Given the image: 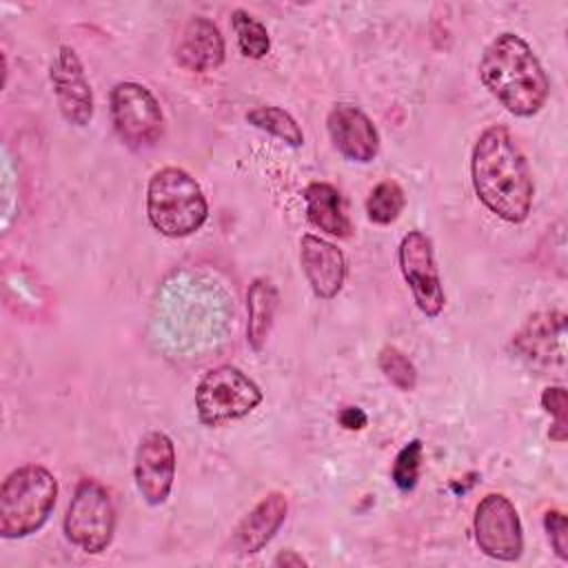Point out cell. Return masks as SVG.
Masks as SVG:
<instances>
[{"label":"cell","mask_w":568,"mask_h":568,"mask_svg":"<svg viewBox=\"0 0 568 568\" xmlns=\"http://www.w3.org/2000/svg\"><path fill=\"white\" fill-rule=\"evenodd\" d=\"M470 182L479 202L508 224L528 220L535 184L528 162L504 124L486 126L470 153Z\"/></svg>","instance_id":"1"},{"label":"cell","mask_w":568,"mask_h":568,"mask_svg":"<svg viewBox=\"0 0 568 568\" xmlns=\"http://www.w3.org/2000/svg\"><path fill=\"white\" fill-rule=\"evenodd\" d=\"M484 89L513 115L539 113L550 93V80L532 47L517 33L504 31L493 38L479 60Z\"/></svg>","instance_id":"2"},{"label":"cell","mask_w":568,"mask_h":568,"mask_svg":"<svg viewBox=\"0 0 568 568\" xmlns=\"http://www.w3.org/2000/svg\"><path fill=\"white\" fill-rule=\"evenodd\" d=\"M146 217L160 235L180 240L204 226L209 202L191 173L180 166H164L149 178Z\"/></svg>","instance_id":"3"},{"label":"cell","mask_w":568,"mask_h":568,"mask_svg":"<svg viewBox=\"0 0 568 568\" xmlns=\"http://www.w3.org/2000/svg\"><path fill=\"white\" fill-rule=\"evenodd\" d=\"M58 479L42 464L11 470L0 488V537L24 539L38 532L58 501Z\"/></svg>","instance_id":"4"},{"label":"cell","mask_w":568,"mask_h":568,"mask_svg":"<svg viewBox=\"0 0 568 568\" xmlns=\"http://www.w3.org/2000/svg\"><path fill=\"white\" fill-rule=\"evenodd\" d=\"M264 399L262 388L237 366L209 368L195 386V410L204 426H222L253 413Z\"/></svg>","instance_id":"5"},{"label":"cell","mask_w":568,"mask_h":568,"mask_svg":"<svg viewBox=\"0 0 568 568\" xmlns=\"http://www.w3.org/2000/svg\"><path fill=\"white\" fill-rule=\"evenodd\" d=\"M115 535L111 493L93 477L78 481L64 515V537L87 555L104 552Z\"/></svg>","instance_id":"6"},{"label":"cell","mask_w":568,"mask_h":568,"mask_svg":"<svg viewBox=\"0 0 568 568\" xmlns=\"http://www.w3.org/2000/svg\"><path fill=\"white\" fill-rule=\"evenodd\" d=\"M111 122L131 151L153 149L164 133V113L155 95L140 82L124 80L109 93Z\"/></svg>","instance_id":"7"},{"label":"cell","mask_w":568,"mask_h":568,"mask_svg":"<svg viewBox=\"0 0 568 568\" xmlns=\"http://www.w3.org/2000/svg\"><path fill=\"white\" fill-rule=\"evenodd\" d=\"M473 532L479 550L497 561H517L524 552V528L517 508L501 493H488L475 508Z\"/></svg>","instance_id":"8"},{"label":"cell","mask_w":568,"mask_h":568,"mask_svg":"<svg viewBox=\"0 0 568 568\" xmlns=\"http://www.w3.org/2000/svg\"><path fill=\"white\" fill-rule=\"evenodd\" d=\"M397 264L417 308L430 320L437 317L446 306V293L430 237L422 231H408L397 246Z\"/></svg>","instance_id":"9"},{"label":"cell","mask_w":568,"mask_h":568,"mask_svg":"<svg viewBox=\"0 0 568 568\" xmlns=\"http://www.w3.org/2000/svg\"><path fill=\"white\" fill-rule=\"evenodd\" d=\"M135 488L149 506H162L175 481V444L164 430L146 433L133 459Z\"/></svg>","instance_id":"10"},{"label":"cell","mask_w":568,"mask_h":568,"mask_svg":"<svg viewBox=\"0 0 568 568\" xmlns=\"http://www.w3.org/2000/svg\"><path fill=\"white\" fill-rule=\"evenodd\" d=\"M513 351L532 368L564 366L566 315L561 311L532 313L513 335Z\"/></svg>","instance_id":"11"},{"label":"cell","mask_w":568,"mask_h":568,"mask_svg":"<svg viewBox=\"0 0 568 568\" xmlns=\"http://www.w3.org/2000/svg\"><path fill=\"white\" fill-rule=\"evenodd\" d=\"M49 75L62 118L73 126H87L93 118V91L78 53L62 44Z\"/></svg>","instance_id":"12"},{"label":"cell","mask_w":568,"mask_h":568,"mask_svg":"<svg viewBox=\"0 0 568 568\" xmlns=\"http://www.w3.org/2000/svg\"><path fill=\"white\" fill-rule=\"evenodd\" d=\"M326 131L333 149L359 164H368L379 153V133L373 120L355 104L339 102L326 115Z\"/></svg>","instance_id":"13"},{"label":"cell","mask_w":568,"mask_h":568,"mask_svg":"<svg viewBox=\"0 0 568 568\" xmlns=\"http://www.w3.org/2000/svg\"><path fill=\"white\" fill-rule=\"evenodd\" d=\"M302 273L320 300H333L346 282V257L333 242L306 233L300 240Z\"/></svg>","instance_id":"14"},{"label":"cell","mask_w":568,"mask_h":568,"mask_svg":"<svg viewBox=\"0 0 568 568\" xmlns=\"http://www.w3.org/2000/svg\"><path fill=\"white\" fill-rule=\"evenodd\" d=\"M288 513V499L280 490L264 495L233 528L229 550L235 555L260 552L282 528Z\"/></svg>","instance_id":"15"},{"label":"cell","mask_w":568,"mask_h":568,"mask_svg":"<svg viewBox=\"0 0 568 568\" xmlns=\"http://www.w3.org/2000/svg\"><path fill=\"white\" fill-rule=\"evenodd\" d=\"M226 44L217 24L204 16L191 18L178 33L175 62L184 71L209 73L224 62Z\"/></svg>","instance_id":"16"},{"label":"cell","mask_w":568,"mask_h":568,"mask_svg":"<svg viewBox=\"0 0 568 568\" xmlns=\"http://www.w3.org/2000/svg\"><path fill=\"white\" fill-rule=\"evenodd\" d=\"M304 202L306 217L315 229L333 237H351L353 226L337 186L328 182H311L304 189Z\"/></svg>","instance_id":"17"},{"label":"cell","mask_w":568,"mask_h":568,"mask_svg":"<svg viewBox=\"0 0 568 568\" xmlns=\"http://www.w3.org/2000/svg\"><path fill=\"white\" fill-rule=\"evenodd\" d=\"M280 306V291L268 277H253L246 288V342L260 353L271 335L275 313Z\"/></svg>","instance_id":"18"},{"label":"cell","mask_w":568,"mask_h":568,"mask_svg":"<svg viewBox=\"0 0 568 568\" xmlns=\"http://www.w3.org/2000/svg\"><path fill=\"white\" fill-rule=\"evenodd\" d=\"M246 122L253 124L260 131H266L273 138H280L282 142L300 149L304 144V131L297 124V120L280 109V106H271V104H260L246 111Z\"/></svg>","instance_id":"19"},{"label":"cell","mask_w":568,"mask_h":568,"mask_svg":"<svg viewBox=\"0 0 568 568\" xmlns=\"http://www.w3.org/2000/svg\"><path fill=\"white\" fill-rule=\"evenodd\" d=\"M404 206H406V193L399 186V182L390 178L377 182L366 197V215L373 224H379V226L393 224L402 215Z\"/></svg>","instance_id":"20"},{"label":"cell","mask_w":568,"mask_h":568,"mask_svg":"<svg viewBox=\"0 0 568 568\" xmlns=\"http://www.w3.org/2000/svg\"><path fill=\"white\" fill-rule=\"evenodd\" d=\"M231 24H233L235 40H237L242 55H246L251 60H260L268 53V49H271L268 31L255 16H251L244 9H235L231 13Z\"/></svg>","instance_id":"21"},{"label":"cell","mask_w":568,"mask_h":568,"mask_svg":"<svg viewBox=\"0 0 568 568\" xmlns=\"http://www.w3.org/2000/svg\"><path fill=\"white\" fill-rule=\"evenodd\" d=\"M377 366L382 371V375L386 377V382H390L397 390L410 393L417 386V368L413 364V359L399 351L393 344L382 346V351L377 353Z\"/></svg>","instance_id":"22"},{"label":"cell","mask_w":568,"mask_h":568,"mask_svg":"<svg viewBox=\"0 0 568 568\" xmlns=\"http://www.w3.org/2000/svg\"><path fill=\"white\" fill-rule=\"evenodd\" d=\"M422 459H424L422 439H410L406 446H402V450L397 453V457L393 462V470H390V479L399 490L408 493L417 486Z\"/></svg>","instance_id":"23"},{"label":"cell","mask_w":568,"mask_h":568,"mask_svg":"<svg viewBox=\"0 0 568 568\" xmlns=\"http://www.w3.org/2000/svg\"><path fill=\"white\" fill-rule=\"evenodd\" d=\"M541 406L552 417L548 437L552 442H566L568 437V397L564 386H548L541 393Z\"/></svg>","instance_id":"24"},{"label":"cell","mask_w":568,"mask_h":568,"mask_svg":"<svg viewBox=\"0 0 568 568\" xmlns=\"http://www.w3.org/2000/svg\"><path fill=\"white\" fill-rule=\"evenodd\" d=\"M544 528H546V535H548V541H550L555 555L561 561H568V521H566V515L557 508L546 510Z\"/></svg>","instance_id":"25"},{"label":"cell","mask_w":568,"mask_h":568,"mask_svg":"<svg viewBox=\"0 0 568 568\" xmlns=\"http://www.w3.org/2000/svg\"><path fill=\"white\" fill-rule=\"evenodd\" d=\"M337 422H339L346 430H362V428H366L368 417H366V413H364L362 408H357V406H346V408L339 410Z\"/></svg>","instance_id":"26"},{"label":"cell","mask_w":568,"mask_h":568,"mask_svg":"<svg viewBox=\"0 0 568 568\" xmlns=\"http://www.w3.org/2000/svg\"><path fill=\"white\" fill-rule=\"evenodd\" d=\"M273 566H284V568H288V566H308V561L302 557V555H297L295 550H284V552H280L275 559H273Z\"/></svg>","instance_id":"27"}]
</instances>
